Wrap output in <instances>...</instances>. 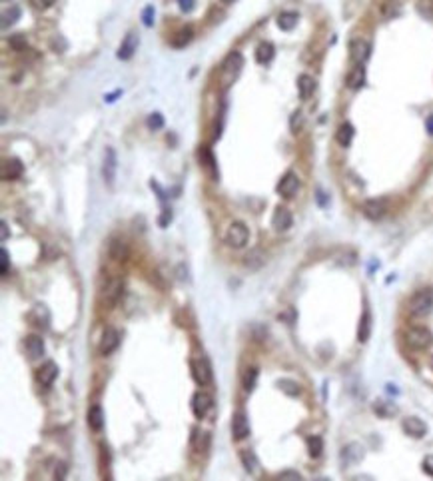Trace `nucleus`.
I'll return each mask as SVG.
<instances>
[{
    "label": "nucleus",
    "instance_id": "obj_1",
    "mask_svg": "<svg viewBox=\"0 0 433 481\" xmlns=\"http://www.w3.org/2000/svg\"><path fill=\"white\" fill-rule=\"evenodd\" d=\"M242 66H244V58H242V54L240 52H232L226 60H224V64H222V70H220V78H222V88L226 90V88H230L232 86V82L240 76V72H242Z\"/></svg>",
    "mask_w": 433,
    "mask_h": 481
},
{
    "label": "nucleus",
    "instance_id": "obj_2",
    "mask_svg": "<svg viewBox=\"0 0 433 481\" xmlns=\"http://www.w3.org/2000/svg\"><path fill=\"white\" fill-rule=\"evenodd\" d=\"M433 310V288H423L419 292H415L409 300V312L411 316H427Z\"/></svg>",
    "mask_w": 433,
    "mask_h": 481
},
{
    "label": "nucleus",
    "instance_id": "obj_3",
    "mask_svg": "<svg viewBox=\"0 0 433 481\" xmlns=\"http://www.w3.org/2000/svg\"><path fill=\"white\" fill-rule=\"evenodd\" d=\"M405 341L413 349H429L433 345V333L427 327L415 325V327H409L405 331Z\"/></svg>",
    "mask_w": 433,
    "mask_h": 481
},
{
    "label": "nucleus",
    "instance_id": "obj_4",
    "mask_svg": "<svg viewBox=\"0 0 433 481\" xmlns=\"http://www.w3.org/2000/svg\"><path fill=\"white\" fill-rule=\"evenodd\" d=\"M250 240V230L244 222H234L226 232V242L232 248H244Z\"/></svg>",
    "mask_w": 433,
    "mask_h": 481
},
{
    "label": "nucleus",
    "instance_id": "obj_5",
    "mask_svg": "<svg viewBox=\"0 0 433 481\" xmlns=\"http://www.w3.org/2000/svg\"><path fill=\"white\" fill-rule=\"evenodd\" d=\"M122 288H124V282H122L120 278H110V280L106 282V286H102V290H100V300H102V304L108 306V308H112V306L120 300Z\"/></svg>",
    "mask_w": 433,
    "mask_h": 481
},
{
    "label": "nucleus",
    "instance_id": "obj_6",
    "mask_svg": "<svg viewBox=\"0 0 433 481\" xmlns=\"http://www.w3.org/2000/svg\"><path fill=\"white\" fill-rule=\"evenodd\" d=\"M190 371L198 385H208L212 381V367L208 359H190Z\"/></svg>",
    "mask_w": 433,
    "mask_h": 481
},
{
    "label": "nucleus",
    "instance_id": "obj_7",
    "mask_svg": "<svg viewBox=\"0 0 433 481\" xmlns=\"http://www.w3.org/2000/svg\"><path fill=\"white\" fill-rule=\"evenodd\" d=\"M387 214V200L385 198H371L363 204V216L369 220H381Z\"/></svg>",
    "mask_w": 433,
    "mask_h": 481
},
{
    "label": "nucleus",
    "instance_id": "obj_8",
    "mask_svg": "<svg viewBox=\"0 0 433 481\" xmlns=\"http://www.w3.org/2000/svg\"><path fill=\"white\" fill-rule=\"evenodd\" d=\"M369 52H371V44L363 38H355L349 42V56L355 64H363L367 58H369Z\"/></svg>",
    "mask_w": 433,
    "mask_h": 481
},
{
    "label": "nucleus",
    "instance_id": "obj_9",
    "mask_svg": "<svg viewBox=\"0 0 433 481\" xmlns=\"http://www.w3.org/2000/svg\"><path fill=\"white\" fill-rule=\"evenodd\" d=\"M118 345H120V333L114 327H106L102 337H100V343H98L100 353L102 355H110L112 351H116Z\"/></svg>",
    "mask_w": 433,
    "mask_h": 481
},
{
    "label": "nucleus",
    "instance_id": "obj_10",
    "mask_svg": "<svg viewBox=\"0 0 433 481\" xmlns=\"http://www.w3.org/2000/svg\"><path fill=\"white\" fill-rule=\"evenodd\" d=\"M198 158H200V166H202V170L212 178V180H218L220 178V172H218V162H216V158H214V154H212V150L210 148H206V146H202L200 150H198Z\"/></svg>",
    "mask_w": 433,
    "mask_h": 481
},
{
    "label": "nucleus",
    "instance_id": "obj_11",
    "mask_svg": "<svg viewBox=\"0 0 433 481\" xmlns=\"http://www.w3.org/2000/svg\"><path fill=\"white\" fill-rule=\"evenodd\" d=\"M232 435L236 441H242L250 435V421L244 411H236L232 415Z\"/></svg>",
    "mask_w": 433,
    "mask_h": 481
},
{
    "label": "nucleus",
    "instance_id": "obj_12",
    "mask_svg": "<svg viewBox=\"0 0 433 481\" xmlns=\"http://www.w3.org/2000/svg\"><path fill=\"white\" fill-rule=\"evenodd\" d=\"M116 168H118V160H116V152H114V148H106L104 164H102V178H104V182H106L108 186H114Z\"/></svg>",
    "mask_w": 433,
    "mask_h": 481
},
{
    "label": "nucleus",
    "instance_id": "obj_13",
    "mask_svg": "<svg viewBox=\"0 0 433 481\" xmlns=\"http://www.w3.org/2000/svg\"><path fill=\"white\" fill-rule=\"evenodd\" d=\"M401 427H403V431H405L409 437H415V439H419V437H423V435L427 433L425 421L419 419V417H415V415L405 417V419L401 421Z\"/></svg>",
    "mask_w": 433,
    "mask_h": 481
},
{
    "label": "nucleus",
    "instance_id": "obj_14",
    "mask_svg": "<svg viewBox=\"0 0 433 481\" xmlns=\"http://www.w3.org/2000/svg\"><path fill=\"white\" fill-rule=\"evenodd\" d=\"M210 409H212V397L208 393H204V391H196L194 397H192V411H194V415L198 419H202V417L208 415Z\"/></svg>",
    "mask_w": 433,
    "mask_h": 481
},
{
    "label": "nucleus",
    "instance_id": "obj_15",
    "mask_svg": "<svg viewBox=\"0 0 433 481\" xmlns=\"http://www.w3.org/2000/svg\"><path fill=\"white\" fill-rule=\"evenodd\" d=\"M56 377H58V365L54 361H46L40 369H36V381L40 385H44V387L52 385Z\"/></svg>",
    "mask_w": 433,
    "mask_h": 481
},
{
    "label": "nucleus",
    "instance_id": "obj_16",
    "mask_svg": "<svg viewBox=\"0 0 433 481\" xmlns=\"http://www.w3.org/2000/svg\"><path fill=\"white\" fill-rule=\"evenodd\" d=\"M297 188H299V178H297V174H295V172H288V174L280 180V184H278V194L284 196V198H291V196L297 192Z\"/></svg>",
    "mask_w": 433,
    "mask_h": 481
},
{
    "label": "nucleus",
    "instance_id": "obj_17",
    "mask_svg": "<svg viewBox=\"0 0 433 481\" xmlns=\"http://www.w3.org/2000/svg\"><path fill=\"white\" fill-rule=\"evenodd\" d=\"M291 224H293V216H291V212H289L288 208H276V212H274V216H272V226H274V230L286 232V230L291 228Z\"/></svg>",
    "mask_w": 433,
    "mask_h": 481
},
{
    "label": "nucleus",
    "instance_id": "obj_18",
    "mask_svg": "<svg viewBox=\"0 0 433 481\" xmlns=\"http://www.w3.org/2000/svg\"><path fill=\"white\" fill-rule=\"evenodd\" d=\"M363 459V447L359 443H349L341 449V463L343 465H355Z\"/></svg>",
    "mask_w": 433,
    "mask_h": 481
},
{
    "label": "nucleus",
    "instance_id": "obj_19",
    "mask_svg": "<svg viewBox=\"0 0 433 481\" xmlns=\"http://www.w3.org/2000/svg\"><path fill=\"white\" fill-rule=\"evenodd\" d=\"M136 48H138V34H136V32H128L126 38H124V42L120 44L118 58H120V60H130V58L134 56Z\"/></svg>",
    "mask_w": 433,
    "mask_h": 481
},
{
    "label": "nucleus",
    "instance_id": "obj_20",
    "mask_svg": "<svg viewBox=\"0 0 433 481\" xmlns=\"http://www.w3.org/2000/svg\"><path fill=\"white\" fill-rule=\"evenodd\" d=\"M22 172H24V166L16 158H8L2 162V180H16L22 176Z\"/></svg>",
    "mask_w": 433,
    "mask_h": 481
},
{
    "label": "nucleus",
    "instance_id": "obj_21",
    "mask_svg": "<svg viewBox=\"0 0 433 481\" xmlns=\"http://www.w3.org/2000/svg\"><path fill=\"white\" fill-rule=\"evenodd\" d=\"M24 343H26V351H28V355H30L32 359H36V357H42V355H44V349H46V345H44V339H42L40 335H28Z\"/></svg>",
    "mask_w": 433,
    "mask_h": 481
},
{
    "label": "nucleus",
    "instance_id": "obj_22",
    "mask_svg": "<svg viewBox=\"0 0 433 481\" xmlns=\"http://www.w3.org/2000/svg\"><path fill=\"white\" fill-rule=\"evenodd\" d=\"M88 425L94 431H102V427H104V411H102L100 405H92L88 409Z\"/></svg>",
    "mask_w": 433,
    "mask_h": 481
},
{
    "label": "nucleus",
    "instance_id": "obj_23",
    "mask_svg": "<svg viewBox=\"0 0 433 481\" xmlns=\"http://www.w3.org/2000/svg\"><path fill=\"white\" fill-rule=\"evenodd\" d=\"M108 252H110V258H112L114 262H122V260H126V256H128V246L124 244V240L114 238V240L110 242Z\"/></svg>",
    "mask_w": 433,
    "mask_h": 481
},
{
    "label": "nucleus",
    "instance_id": "obj_24",
    "mask_svg": "<svg viewBox=\"0 0 433 481\" xmlns=\"http://www.w3.org/2000/svg\"><path fill=\"white\" fill-rule=\"evenodd\" d=\"M369 333H371V314H369V310H365L359 320V327H357V341L365 343L369 339Z\"/></svg>",
    "mask_w": 433,
    "mask_h": 481
},
{
    "label": "nucleus",
    "instance_id": "obj_25",
    "mask_svg": "<svg viewBox=\"0 0 433 481\" xmlns=\"http://www.w3.org/2000/svg\"><path fill=\"white\" fill-rule=\"evenodd\" d=\"M274 54H276L274 46L270 42H262L258 46V50H256V62L258 64H270L274 60Z\"/></svg>",
    "mask_w": 433,
    "mask_h": 481
},
{
    "label": "nucleus",
    "instance_id": "obj_26",
    "mask_svg": "<svg viewBox=\"0 0 433 481\" xmlns=\"http://www.w3.org/2000/svg\"><path fill=\"white\" fill-rule=\"evenodd\" d=\"M297 90H299V96H301L303 100H307V98L313 94V90H315L313 78L307 76V74H301V76L297 78Z\"/></svg>",
    "mask_w": 433,
    "mask_h": 481
},
{
    "label": "nucleus",
    "instance_id": "obj_27",
    "mask_svg": "<svg viewBox=\"0 0 433 481\" xmlns=\"http://www.w3.org/2000/svg\"><path fill=\"white\" fill-rule=\"evenodd\" d=\"M192 38H194V30H192L190 26H186V28L178 30V32L172 36V46H174V48H184L186 44L192 42Z\"/></svg>",
    "mask_w": 433,
    "mask_h": 481
},
{
    "label": "nucleus",
    "instance_id": "obj_28",
    "mask_svg": "<svg viewBox=\"0 0 433 481\" xmlns=\"http://www.w3.org/2000/svg\"><path fill=\"white\" fill-rule=\"evenodd\" d=\"M363 82H365V68H363L361 64H357V66L349 72V76H347V86L353 88V90H357V88L363 86Z\"/></svg>",
    "mask_w": 433,
    "mask_h": 481
},
{
    "label": "nucleus",
    "instance_id": "obj_29",
    "mask_svg": "<svg viewBox=\"0 0 433 481\" xmlns=\"http://www.w3.org/2000/svg\"><path fill=\"white\" fill-rule=\"evenodd\" d=\"M335 140H337V144H339V146L347 148V146L351 144V140H353V126H351L349 122L341 124V126H339V130H337V134H335Z\"/></svg>",
    "mask_w": 433,
    "mask_h": 481
},
{
    "label": "nucleus",
    "instance_id": "obj_30",
    "mask_svg": "<svg viewBox=\"0 0 433 481\" xmlns=\"http://www.w3.org/2000/svg\"><path fill=\"white\" fill-rule=\"evenodd\" d=\"M379 12H381V16H383L385 20H391V18H395V16L401 12V4H399L397 0H385V2L379 6Z\"/></svg>",
    "mask_w": 433,
    "mask_h": 481
},
{
    "label": "nucleus",
    "instance_id": "obj_31",
    "mask_svg": "<svg viewBox=\"0 0 433 481\" xmlns=\"http://www.w3.org/2000/svg\"><path fill=\"white\" fill-rule=\"evenodd\" d=\"M297 14L295 12H282L280 16H278V26L282 28V30H293L295 28V24H297Z\"/></svg>",
    "mask_w": 433,
    "mask_h": 481
},
{
    "label": "nucleus",
    "instance_id": "obj_32",
    "mask_svg": "<svg viewBox=\"0 0 433 481\" xmlns=\"http://www.w3.org/2000/svg\"><path fill=\"white\" fill-rule=\"evenodd\" d=\"M256 381H258V367H248L244 377H242V385L246 391H254L256 387Z\"/></svg>",
    "mask_w": 433,
    "mask_h": 481
},
{
    "label": "nucleus",
    "instance_id": "obj_33",
    "mask_svg": "<svg viewBox=\"0 0 433 481\" xmlns=\"http://www.w3.org/2000/svg\"><path fill=\"white\" fill-rule=\"evenodd\" d=\"M307 449H309V455H311V457H319L321 451H323V439L317 437V435L307 437Z\"/></svg>",
    "mask_w": 433,
    "mask_h": 481
},
{
    "label": "nucleus",
    "instance_id": "obj_34",
    "mask_svg": "<svg viewBox=\"0 0 433 481\" xmlns=\"http://www.w3.org/2000/svg\"><path fill=\"white\" fill-rule=\"evenodd\" d=\"M242 463H244V467H246V471H250V473H256V469H258V457L254 455V451H242Z\"/></svg>",
    "mask_w": 433,
    "mask_h": 481
},
{
    "label": "nucleus",
    "instance_id": "obj_35",
    "mask_svg": "<svg viewBox=\"0 0 433 481\" xmlns=\"http://www.w3.org/2000/svg\"><path fill=\"white\" fill-rule=\"evenodd\" d=\"M278 387L284 391V393H288V395H291V397H295V395H299V385L295 383V381H291V379H280L278 381Z\"/></svg>",
    "mask_w": 433,
    "mask_h": 481
},
{
    "label": "nucleus",
    "instance_id": "obj_36",
    "mask_svg": "<svg viewBox=\"0 0 433 481\" xmlns=\"http://www.w3.org/2000/svg\"><path fill=\"white\" fill-rule=\"evenodd\" d=\"M373 409H375V413L381 415V417H389V415H393V413L397 411L395 405H393V403H387V401H377V403L373 405Z\"/></svg>",
    "mask_w": 433,
    "mask_h": 481
},
{
    "label": "nucleus",
    "instance_id": "obj_37",
    "mask_svg": "<svg viewBox=\"0 0 433 481\" xmlns=\"http://www.w3.org/2000/svg\"><path fill=\"white\" fill-rule=\"evenodd\" d=\"M18 18H20V8H18V6H12L10 10H6V12L2 14V28H8V24H14Z\"/></svg>",
    "mask_w": 433,
    "mask_h": 481
},
{
    "label": "nucleus",
    "instance_id": "obj_38",
    "mask_svg": "<svg viewBox=\"0 0 433 481\" xmlns=\"http://www.w3.org/2000/svg\"><path fill=\"white\" fill-rule=\"evenodd\" d=\"M8 44H10V48H12V50H16V52H22V50H26V46H28V42H26V36H24V34H12V36H10V40H8Z\"/></svg>",
    "mask_w": 433,
    "mask_h": 481
},
{
    "label": "nucleus",
    "instance_id": "obj_39",
    "mask_svg": "<svg viewBox=\"0 0 433 481\" xmlns=\"http://www.w3.org/2000/svg\"><path fill=\"white\" fill-rule=\"evenodd\" d=\"M417 12H419L423 18L433 20V0H419V2H417Z\"/></svg>",
    "mask_w": 433,
    "mask_h": 481
},
{
    "label": "nucleus",
    "instance_id": "obj_40",
    "mask_svg": "<svg viewBox=\"0 0 433 481\" xmlns=\"http://www.w3.org/2000/svg\"><path fill=\"white\" fill-rule=\"evenodd\" d=\"M146 124H148V128H150V130H160V128L164 126V118H162V114L154 112V114H150V116H148Z\"/></svg>",
    "mask_w": 433,
    "mask_h": 481
},
{
    "label": "nucleus",
    "instance_id": "obj_41",
    "mask_svg": "<svg viewBox=\"0 0 433 481\" xmlns=\"http://www.w3.org/2000/svg\"><path fill=\"white\" fill-rule=\"evenodd\" d=\"M142 22H144V26H152L154 24V6H146L144 12H142Z\"/></svg>",
    "mask_w": 433,
    "mask_h": 481
},
{
    "label": "nucleus",
    "instance_id": "obj_42",
    "mask_svg": "<svg viewBox=\"0 0 433 481\" xmlns=\"http://www.w3.org/2000/svg\"><path fill=\"white\" fill-rule=\"evenodd\" d=\"M56 0H30V4L36 8V10H44V8H48V6H52Z\"/></svg>",
    "mask_w": 433,
    "mask_h": 481
},
{
    "label": "nucleus",
    "instance_id": "obj_43",
    "mask_svg": "<svg viewBox=\"0 0 433 481\" xmlns=\"http://www.w3.org/2000/svg\"><path fill=\"white\" fill-rule=\"evenodd\" d=\"M0 254H2V268H0V272H2V276H6V274H8V260H10V258H8V252H6L4 248H2Z\"/></svg>",
    "mask_w": 433,
    "mask_h": 481
},
{
    "label": "nucleus",
    "instance_id": "obj_44",
    "mask_svg": "<svg viewBox=\"0 0 433 481\" xmlns=\"http://www.w3.org/2000/svg\"><path fill=\"white\" fill-rule=\"evenodd\" d=\"M194 2H196V0H178L182 12H192V10H194Z\"/></svg>",
    "mask_w": 433,
    "mask_h": 481
},
{
    "label": "nucleus",
    "instance_id": "obj_45",
    "mask_svg": "<svg viewBox=\"0 0 433 481\" xmlns=\"http://www.w3.org/2000/svg\"><path fill=\"white\" fill-rule=\"evenodd\" d=\"M423 471H425L427 475H433V455H427V457L423 459Z\"/></svg>",
    "mask_w": 433,
    "mask_h": 481
},
{
    "label": "nucleus",
    "instance_id": "obj_46",
    "mask_svg": "<svg viewBox=\"0 0 433 481\" xmlns=\"http://www.w3.org/2000/svg\"><path fill=\"white\" fill-rule=\"evenodd\" d=\"M299 120H301V112H295V114H293V118H291V130H293V132H297Z\"/></svg>",
    "mask_w": 433,
    "mask_h": 481
},
{
    "label": "nucleus",
    "instance_id": "obj_47",
    "mask_svg": "<svg viewBox=\"0 0 433 481\" xmlns=\"http://www.w3.org/2000/svg\"><path fill=\"white\" fill-rule=\"evenodd\" d=\"M56 479H64V475H66V467H64V463H60V469L56 467Z\"/></svg>",
    "mask_w": 433,
    "mask_h": 481
},
{
    "label": "nucleus",
    "instance_id": "obj_48",
    "mask_svg": "<svg viewBox=\"0 0 433 481\" xmlns=\"http://www.w3.org/2000/svg\"><path fill=\"white\" fill-rule=\"evenodd\" d=\"M280 477H293V479H301V475H299V473H295V471H282V473H280Z\"/></svg>",
    "mask_w": 433,
    "mask_h": 481
},
{
    "label": "nucleus",
    "instance_id": "obj_49",
    "mask_svg": "<svg viewBox=\"0 0 433 481\" xmlns=\"http://www.w3.org/2000/svg\"><path fill=\"white\" fill-rule=\"evenodd\" d=\"M0 226H2V240H6V238H8V228H6V222H2Z\"/></svg>",
    "mask_w": 433,
    "mask_h": 481
},
{
    "label": "nucleus",
    "instance_id": "obj_50",
    "mask_svg": "<svg viewBox=\"0 0 433 481\" xmlns=\"http://www.w3.org/2000/svg\"><path fill=\"white\" fill-rule=\"evenodd\" d=\"M427 130H429V134H433V116L427 118Z\"/></svg>",
    "mask_w": 433,
    "mask_h": 481
},
{
    "label": "nucleus",
    "instance_id": "obj_51",
    "mask_svg": "<svg viewBox=\"0 0 433 481\" xmlns=\"http://www.w3.org/2000/svg\"><path fill=\"white\" fill-rule=\"evenodd\" d=\"M222 2H224V4H232L234 0H222Z\"/></svg>",
    "mask_w": 433,
    "mask_h": 481
},
{
    "label": "nucleus",
    "instance_id": "obj_52",
    "mask_svg": "<svg viewBox=\"0 0 433 481\" xmlns=\"http://www.w3.org/2000/svg\"><path fill=\"white\" fill-rule=\"evenodd\" d=\"M431 367H433V355H431Z\"/></svg>",
    "mask_w": 433,
    "mask_h": 481
},
{
    "label": "nucleus",
    "instance_id": "obj_53",
    "mask_svg": "<svg viewBox=\"0 0 433 481\" xmlns=\"http://www.w3.org/2000/svg\"><path fill=\"white\" fill-rule=\"evenodd\" d=\"M2 2H8V0H2Z\"/></svg>",
    "mask_w": 433,
    "mask_h": 481
}]
</instances>
